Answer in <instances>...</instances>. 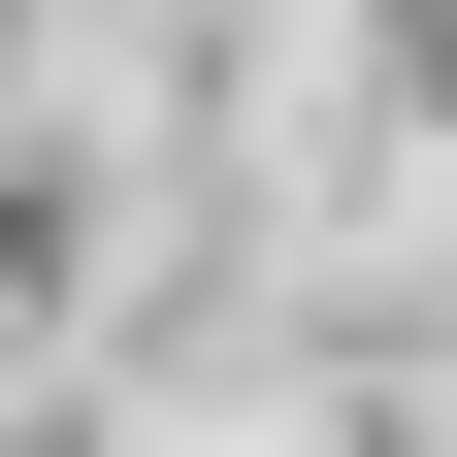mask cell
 <instances>
[{
    "instance_id": "cell-1",
    "label": "cell",
    "mask_w": 457,
    "mask_h": 457,
    "mask_svg": "<svg viewBox=\"0 0 457 457\" xmlns=\"http://www.w3.org/2000/svg\"><path fill=\"white\" fill-rule=\"evenodd\" d=\"M131 457H360V425H327V392H295V360H228V392H163V425H131Z\"/></svg>"
}]
</instances>
